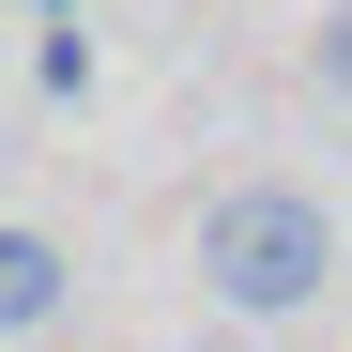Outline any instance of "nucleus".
Returning a JSON list of instances; mask_svg holds the SVG:
<instances>
[{
    "mask_svg": "<svg viewBox=\"0 0 352 352\" xmlns=\"http://www.w3.org/2000/svg\"><path fill=\"white\" fill-rule=\"evenodd\" d=\"M62 307H77V261L46 245V230H16V214H0V337H46Z\"/></svg>",
    "mask_w": 352,
    "mask_h": 352,
    "instance_id": "f03ea898",
    "label": "nucleus"
},
{
    "mask_svg": "<svg viewBox=\"0 0 352 352\" xmlns=\"http://www.w3.org/2000/svg\"><path fill=\"white\" fill-rule=\"evenodd\" d=\"M307 77L352 107V0H322V31H307Z\"/></svg>",
    "mask_w": 352,
    "mask_h": 352,
    "instance_id": "7ed1b4c3",
    "label": "nucleus"
},
{
    "mask_svg": "<svg viewBox=\"0 0 352 352\" xmlns=\"http://www.w3.org/2000/svg\"><path fill=\"white\" fill-rule=\"evenodd\" d=\"M322 276H337V214L307 184H230L199 214V291H214L230 322H307Z\"/></svg>",
    "mask_w": 352,
    "mask_h": 352,
    "instance_id": "f257e3e1",
    "label": "nucleus"
}]
</instances>
